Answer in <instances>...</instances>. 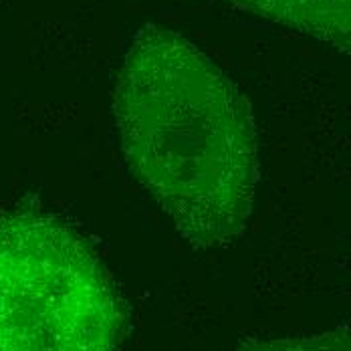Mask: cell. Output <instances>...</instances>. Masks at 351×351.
Masks as SVG:
<instances>
[{"label": "cell", "instance_id": "cell-1", "mask_svg": "<svg viewBox=\"0 0 351 351\" xmlns=\"http://www.w3.org/2000/svg\"><path fill=\"white\" fill-rule=\"evenodd\" d=\"M123 158L180 234L218 248L245 232L258 186V136L237 85L188 38L145 25L117 77Z\"/></svg>", "mask_w": 351, "mask_h": 351}, {"label": "cell", "instance_id": "cell-4", "mask_svg": "<svg viewBox=\"0 0 351 351\" xmlns=\"http://www.w3.org/2000/svg\"><path fill=\"white\" fill-rule=\"evenodd\" d=\"M237 351H350V333L346 329H337L313 337L250 341Z\"/></svg>", "mask_w": 351, "mask_h": 351}, {"label": "cell", "instance_id": "cell-2", "mask_svg": "<svg viewBox=\"0 0 351 351\" xmlns=\"http://www.w3.org/2000/svg\"><path fill=\"white\" fill-rule=\"evenodd\" d=\"M123 323L106 267L69 224L0 218V351H119Z\"/></svg>", "mask_w": 351, "mask_h": 351}, {"label": "cell", "instance_id": "cell-3", "mask_svg": "<svg viewBox=\"0 0 351 351\" xmlns=\"http://www.w3.org/2000/svg\"><path fill=\"white\" fill-rule=\"evenodd\" d=\"M287 29L305 33L343 53L351 47V0H228Z\"/></svg>", "mask_w": 351, "mask_h": 351}]
</instances>
